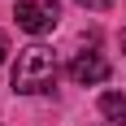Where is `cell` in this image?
<instances>
[{"label": "cell", "mask_w": 126, "mask_h": 126, "mask_svg": "<svg viewBox=\"0 0 126 126\" xmlns=\"http://www.w3.org/2000/svg\"><path fill=\"white\" fill-rule=\"evenodd\" d=\"M4 52H9V44H4V35H0V61H4Z\"/></svg>", "instance_id": "cell-6"}, {"label": "cell", "mask_w": 126, "mask_h": 126, "mask_svg": "<svg viewBox=\"0 0 126 126\" xmlns=\"http://www.w3.org/2000/svg\"><path fill=\"white\" fill-rule=\"evenodd\" d=\"M70 78H74L78 87H96L109 78V61H104L100 52H78L74 61H70Z\"/></svg>", "instance_id": "cell-3"}, {"label": "cell", "mask_w": 126, "mask_h": 126, "mask_svg": "<svg viewBox=\"0 0 126 126\" xmlns=\"http://www.w3.org/2000/svg\"><path fill=\"white\" fill-rule=\"evenodd\" d=\"M78 4H83V9H91V13H104L113 0H78Z\"/></svg>", "instance_id": "cell-5"}, {"label": "cell", "mask_w": 126, "mask_h": 126, "mask_svg": "<svg viewBox=\"0 0 126 126\" xmlns=\"http://www.w3.org/2000/svg\"><path fill=\"white\" fill-rule=\"evenodd\" d=\"M13 17H17V26H22L26 35H48V31H57V22H61V9L48 4V0H17Z\"/></svg>", "instance_id": "cell-2"}, {"label": "cell", "mask_w": 126, "mask_h": 126, "mask_svg": "<svg viewBox=\"0 0 126 126\" xmlns=\"http://www.w3.org/2000/svg\"><path fill=\"white\" fill-rule=\"evenodd\" d=\"M122 48H126V31H122Z\"/></svg>", "instance_id": "cell-7"}, {"label": "cell", "mask_w": 126, "mask_h": 126, "mask_svg": "<svg viewBox=\"0 0 126 126\" xmlns=\"http://www.w3.org/2000/svg\"><path fill=\"white\" fill-rule=\"evenodd\" d=\"M100 113L109 117V122H126V96L122 91H104L100 96Z\"/></svg>", "instance_id": "cell-4"}, {"label": "cell", "mask_w": 126, "mask_h": 126, "mask_svg": "<svg viewBox=\"0 0 126 126\" xmlns=\"http://www.w3.org/2000/svg\"><path fill=\"white\" fill-rule=\"evenodd\" d=\"M52 83H57V57H52V48L31 44V48L17 52V61H13V91L17 96L52 91Z\"/></svg>", "instance_id": "cell-1"}]
</instances>
